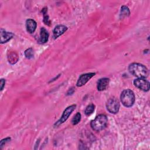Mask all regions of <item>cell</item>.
<instances>
[{
    "label": "cell",
    "mask_w": 150,
    "mask_h": 150,
    "mask_svg": "<svg viewBox=\"0 0 150 150\" xmlns=\"http://www.w3.org/2000/svg\"><path fill=\"white\" fill-rule=\"evenodd\" d=\"M47 9L46 8H44L42 9V13H43V22L46 25H50V21L49 20V16L47 13Z\"/></svg>",
    "instance_id": "obj_16"
},
{
    "label": "cell",
    "mask_w": 150,
    "mask_h": 150,
    "mask_svg": "<svg viewBox=\"0 0 150 150\" xmlns=\"http://www.w3.org/2000/svg\"><path fill=\"white\" fill-rule=\"evenodd\" d=\"M76 107V105H75V104H73V105H71L67 107L63 111L61 118L54 124V126L55 127H58L60 124L64 122L68 119V118L69 117V116L70 115L71 112L75 110Z\"/></svg>",
    "instance_id": "obj_5"
},
{
    "label": "cell",
    "mask_w": 150,
    "mask_h": 150,
    "mask_svg": "<svg viewBox=\"0 0 150 150\" xmlns=\"http://www.w3.org/2000/svg\"><path fill=\"white\" fill-rule=\"evenodd\" d=\"M110 82V79L108 78H101L99 79L97 81V90L98 91H103L106 89L108 86Z\"/></svg>",
    "instance_id": "obj_10"
},
{
    "label": "cell",
    "mask_w": 150,
    "mask_h": 150,
    "mask_svg": "<svg viewBox=\"0 0 150 150\" xmlns=\"http://www.w3.org/2000/svg\"><path fill=\"white\" fill-rule=\"evenodd\" d=\"M67 29V28L63 25H59L56 26L53 30V38L54 39L57 38L59 36L63 34Z\"/></svg>",
    "instance_id": "obj_9"
},
{
    "label": "cell",
    "mask_w": 150,
    "mask_h": 150,
    "mask_svg": "<svg viewBox=\"0 0 150 150\" xmlns=\"http://www.w3.org/2000/svg\"><path fill=\"white\" fill-rule=\"evenodd\" d=\"M120 99L122 104L125 107H130L133 105L135 102L134 93L132 90L126 89L121 93Z\"/></svg>",
    "instance_id": "obj_3"
},
{
    "label": "cell",
    "mask_w": 150,
    "mask_h": 150,
    "mask_svg": "<svg viewBox=\"0 0 150 150\" xmlns=\"http://www.w3.org/2000/svg\"><path fill=\"white\" fill-rule=\"evenodd\" d=\"M0 85H1V90L2 91L4 89V87H5V80L4 79H1L0 81Z\"/></svg>",
    "instance_id": "obj_20"
},
{
    "label": "cell",
    "mask_w": 150,
    "mask_h": 150,
    "mask_svg": "<svg viewBox=\"0 0 150 150\" xmlns=\"http://www.w3.org/2000/svg\"><path fill=\"white\" fill-rule=\"evenodd\" d=\"M36 22L32 19H28L26 21V28L27 31L30 33H33L36 28Z\"/></svg>",
    "instance_id": "obj_11"
},
{
    "label": "cell",
    "mask_w": 150,
    "mask_h": 150,
    "mask_svg": "<svg viewBox=\"0 0 150 150\" xmlns=\"http://www.w3.org/2000/svg\"><path fill=\"white\" fill-rule=\"evenodd\" d=\"M7 58L8 60L9 63L11 64H15L18 59H19V56L18 54L14 51H9L7 54Z\"/></svg>",
    "instance_id": "obj_13"
},
{
    "label": "cell",
    "mask_w": 150,
    "mask_h": 150,
    "mask_svg": "<svg viewBox=\"0 0 150 150\" xmlns=\"http://www.w3.org/2000/svg\"><path fill=\"white\" fill-rule=\"evenodd\" d=\"M130 15V11L129 8L126 6H122L121 8V12H120V17L124 18L125 16H128Z\"/></svg>",
    "instance_id": "obj_14"
},
{
    "label": "cell",
    "mask_w": 150,
    "mask_h": 150,
    "mask_svg": "<svg viewBox=\"0 0 150 150\" xmlns=\"http://www.w3.org/2000/svg\"><path fill=\"white\" fill-rule=\"evenodd\" d=\"M96 74L95 73H85L83 74H81L76 83V86L77 87H81L84 85H85L93 76H94Z\"/></svg>",
    "instance_id": "obj_7"
},
{
    "label": "cell",
    "mask_w": 150,
    "mask_h": 150,
    "mask_svg": "<svg viewBox=\"0 0 150 150\" xmlns=\"http://www.w3.org/2000/svg\"><path fill=\"white\" fill-rule=\"evenodd\" d=\"M49 33L45 28H42L40 31V36L38 40L39 43L42 44L45 43L47 42L49 38Z\"/></svg>",
    "instance_id": "obj_12"
},
{
    "label": "cell",
    "mask_w": 150,
    "mask_h": 150,
    "mask_svg": "<svg viewBox=\"0 0 150 150\" xmlns=\"http://www.w3.org/2000/svg\"><path fill=\"white\" fill-rule=\"evenodd\" d=\"M106 107L110 113L116 114L118 112L120 109L119 101L115 97L110 98L106 103Z\"/></svg>",
    "instance_id": "obj_4"
},
{
    "label": "cell",
    "mask_w": 150,
    "mask_h": 150,
    "mask_svg": "<svg viewBox=\"0 0 150 150\" xmlns=\"http://www.w3.org/2000/svg\"><path fill=\"white\" fill-rule=\"evenodd\" d=\"M108 122L107 117L104 114L97 115L94 120L91 121V127L96 131H100L105 128Z\"/></svg>",
    "instance_id": "obj_2"
},
{
    "label": "cell",
    "mask_w": 150,
    "mask_h": 150,
    "mask_svg": "<svg viewBox=\"0 0 150 150\" xmlns=\"http://www.w3.org/2000/svg\"><path fill=\"white\" fill-rule=\"evenodd\" d=\"M81 114L80 112H77L76 114L74 115V117L71 120V123L73 125H77L81 120Z\"/></svg>",
    "instance_id": "obj_17"
},
{
    "label": "cell",
    "mask_w": 150,
    "mask_h": 150,
    "mask_svg": "<svg viewBox=\"0 0 150 150\" xmlns=\"http://www.w3.org/2000/svg\"><path fill=\"white\" fill-rule=\"evenodd\" d=\"M134 84L136 87L144 91H148L149 89V83L145 79L138 78L134 80Z\"/></svg>",
    "instance_id": "obj_6"
},
{
    "label": "cell",
    "mask_w": 150,
    "mask_h": 150,
    "mask_svg": "<svg viewBox=\"0 0 150 150\" xmlns=\"http://www.w3.org/2000/svg\"><path fill=\"white\" fill-rule=\"evenodd\" d=\"M11 139V138L10 137H7V138H5V139H2V140L1 141V142H0V148L2 149V148H3V146H4L7 142H8L9 141H10Z\"/></svg>",
    "instance_id": "obj_19"
},
{
    "label": "cell",
    "mask_w": 150,
    "mask_h": 150,
    "mask_svg": "<svg viewBox=\"0 0 150 150\" xmlns=\"http://www.w3.org/2000/svg\"><path fill=\"white\" fill-rule=\"evenodd\" d=\"M13 36V34L12 33L6 32L2 28L1 29V32H0L1 43H4L8 42L10 39L12 38Z\"/></svg>",
    "instance_id": "obj_8"
},
{
    "label": "cell",
    "mask_w": 150,
    "mask_h": 150,
    "mask_svg": "<svg viewBox=\"0 0 150 150\" xmlns=\"http://www.w3.org/2000/svg\"><path fill=\"white\" fill-rule=\"evenodd\" d=\"M33 50L32 48L30 47L27 49L25 51V56L27 59H31L33 57Z\"/></svg>",
    "instance_id": "obj_18"
},
{
    "label": "cell",
    "mask_w": 150,
    "mask_h": 150,
    "mask_svg": "<svg viewBox=\"0 0 150 150\" xmlns=\"http://www.w3.org/2000/svg\"><path fill=\"white\" fill-rule=\"evenodd\" d=\"M95 109V105L93 104H90L88 105L84 111V113L87 116H89L93 114Z\"/></svg>",
    "instance_id": "obj_15"
},
{
    "label": "cell",
    "mask_w": 150,
    "mask_h": 150,
    "mask_svg": "<svg viewBox=\"0 0 150 150\" xmlns=\"http://www.w3.org/2000/svg\"><path fill=\"white\" fill-rule=\"evenodd\" d=\"M128 70L130 73L137 78L145 79L149 74L148 70L143 64L138 63H132L129 64Z\"/></svg>",
    "instance_id": "obj_1"
}]
</instances>
